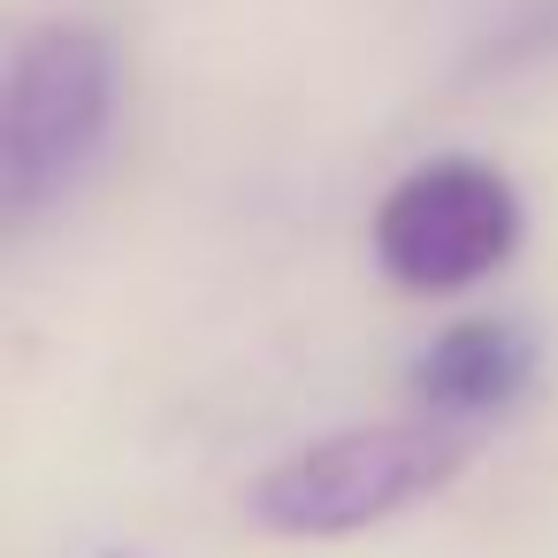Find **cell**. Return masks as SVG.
Listing matches in <instances>:
<instances>
[{"label":"cell","instance_id":"3957f363","mask_svg":"<svg viewBox=\"0 0 558 558\" xmlns=\"http://www.w3.org/2000/svg\"><path fill=\"white\" fill-rule=\"evenodd\" d=\"M520 245V192L505 169L444 154L390 184L375 207V268L405 291H466Z\"/></svg>","mask_w":558,"mask_h":558},{"label":"cell","instance_id":"6da1fadb","mask_svg":"<svg viewBox=\"0 0 558 558\" xmlns=\"http://www.w3.org/2000/svg\"><path fill=\"white\" fill-rule=\"evenodd\" d=\"M116 116V54L93 24H39L9 62V108H0V199L9 222H39L77 192L100 161Z\"/></svg>","mask_w":558,"mask_h":558},{"label":"cell","instance_id":"277c9868","mask_svg":"<svg viewBox=\"0 0 558 558\" xmlns=\"http://www.w3.org/2000/svg\"><path fill=\"white\" fill-rule=\"evenodd\" d=\"M535 375V337L520 322H451L421 360H413V390L436 413H489L512 405L520 383Z\"/></svg>","mask_w":558,"mask_h":558},{"label":"cell","instance_id":"7a4b0ae2","mask_svg":"<svg viewBox=\"0 0 558 558\" xmlns=\"http://www.w3.org/2000/svg\"><path fill=\"white\" fill-rule=\"evenodd\" d=\"M466 466V436L428 428V421H383V428H344L322 436L291 459H276L253 489L245 512L268 535H360L375 520H398L405 505L436 497Z\"/></svg>","mask_w":558,"mask_h":558}]
</instances>
